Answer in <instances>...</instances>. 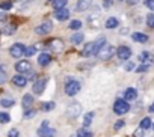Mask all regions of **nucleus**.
Here are the masks:
<instances>
[{"mask_svg": "<svg viewBox=\"0 0 154 137\" xmlns=\"http://www.w3.org/2000/svg\"><path fill=\"white\" fill-rule=\"evenodd\" d=\"M139 60L145 65H151V63H154V54L149 51H143L139 54Z\"/></svg>", "mask_w": 154, "mask_h": 137, "instance_id": "f8f14e48", "label": "nucleus"}, {"mask_svg": "<svg viewBox=\"0 0 154 137\" xmlns=\"http://www.w3.org/2000/svg\"><path fill=\"white\" fill-rule=\"evenodd\" d=\"M21 103H23V107H24V109H30V106L33 104V97H32L30 94H26V95L23 97V101H21Z\"/></svg>", "mask_w": 154, "mask_h": 137, "instance_id": "aec40b11", "label": "nucleus"}, {"mask_svg": "<svg viewBox=\"0 0 154 137\" xmlns=\"http://www.w3.org/2000/svg\"><path fill=\"white\" fill-rule=\"evenodd\" d=\"M103 6H104V8H110V6H112V0H104Z\"/></svg>", "mask_w": 154, "mask_h": 137, "instance_id": "37998d69", "label": "nucleus"}, {"mask_svg": "<svg viewBox=\"0 0 154 137\" xmlns=\"http://www.w3.org/2000/svg\"><path fill=\"white\" fill-rule=\"evenodd\" d=\"M143 5H145L148 9L154 11V0H143Z\"/></svg>", "mask_w": 154, "mask_h": 137, "instance_id": "72a5a7b5", "label": "nucleus"}, {"mask_svg": "<svg viewBox=\"0 0 154 137\" xmlns=\"http://www.w3.org/2000/svg\"><path fill=\"white\" fill-rule=\"evenodd\" d=\"M146 24H148V27H154V14H148Z\"/></svg>", "mask_w": 154, "mask_h": 137, "instance_id": "473e14b6", "label": "nucleus"}, {"mask_svg": "<svg viewBox=\"0 0 154 137\" xmlns=\"http://www.w3.org/2000/svg\"><path fill=\"white\" fill-rule=\"evenodd\" d=\"M15 70H17L18 73H21V74H26V73L32 71V63H30L29 60H21V62H17V65H15Z\"/></svg>", "mask_w": 154, "mask_h": 137, "instance_id": "6e6552de", "label": "nucleus"}, {"mask_svg": "<svg viewBox=\"0 0 154 137\" xmlns=\"http://www.w3.org/2000/svg\"><path fill=\"white\" fill-rule=\"evenodd\" d=\"M11 121V116L8 113H0V124H8Z\"/></svg>", "mask_w": 154, "mask_h": 137, "instance_id": "7c9ffc66", "label": "nucleus"}, {"mask_svg": "<svg viewBox=\"0 0 154 137\" xmlns=\"http://www.w3.org/2000/svg\"><path fill=\"white\" fill-rule=\"evenodd\" d=\"M14 104H15V101L12 98H2L0 100V106L2 107H12Z\"/></svg>", "mask_w": 154, "mask_h": 137, "instance_id": "393cba45", "label": "nucleus"}, {"mask_svg": "<svg viewBox=\"0 0 154 137\" xmlns=\"http://www.w3.org/2000/svg\"><path fill=\"white\" fill-rule=\"evenodd\" d=\"M14 32H15V26H8V27L5 29V33H6V35H12Z\"/></svg>", "mask_w": 154, "mask_h": 137, "instance_id": "58836bf2", "label": "nucleus"}, {"mask_svg": "<svg viewBox=\"0 0 154 137\" xmlns=\"http://www.w3.org/2000/svg\"><path fill=\"white\" fill-rule=\"evenodd\" d=\"M18 136H20V133H18L17 128H12V130H9V133H8V137H18Z\"/></svg>", "mask_w": 154, "mask_h": 137, "instance_id": "e433bc0d", "label": "nucleus"}, {"mask_svg": "<svg viewBox=\"0 0 154 137\" xmlns=\"http://www.w3.org/2000/svg\"><path fill=\"white\" fill-rule=\"evenodd\" d=\"M75 136H77V137H92V133L83 127V128H80V130H77Z\"/></svg>", "mask_w": 154, "mask_h": 137, "instance_id": "5701e85b", "label": "nucleus"}, {"mask_svg": "<svg viewBox=\"0 0 154 137\" xmlns=\"http://www.w3.org/2000/svg\"><path fill=\"white\" fill-rule=\"evenodd\" d=\"M148 70H149V65H145V63H143V65H140V66L137 68L136 71H137V73H145V71H148Z\"/></svg>", "mask_w": 154, "mask_h": 137, "instance_id": "4c0bfd02", "label": "nucleus"}, {"mask_svg": "<svg viewBox=\"0 0 154 137\" xmlns=\"http://www.w3.org/2000/svg\"><path fill=\"white\" fill-rule=\"evenodd\" d=\"M83 56H92V54H97V47H95V41L94 42H88L86 45H85V48H83V53H82Z\"/></svg>", "mask_w": 154, "mask_h": 137, "instance_id": "ddd939ff", "label": "nucleus"}, {"mask_svg": "<svg viewBox=\"0 0 154 137\" xmlns=\"http://www.w3.org/2000/svg\"><path fill=\"white\" fill-rule=\"evenodd\" d=\"M54 17H56L59 21H65V20H68V17H69V11L65 9V8H62V9H56Z\"/></svg>", "mask_w": 154, "mask_h": 137, "instance_id": "4468645a", "label": "nucleus"}, {"mask_svg": "<svg viewBox=\"0 0 154 137\" xmlns=\"http://www.w3.org/2000/svg\"><path fill=\"white\" fill-rule=\"evenodd\" d=\"M124 98H125V101H134L137 98V91L134 88H128L124 92Z\"/></svg>", "mask_w": 154, "mask_h": 137, "instance_id": "2eb2a0df", "label": "nucleus"}, {"mask_svg": "<svg viewBox=\"0 0 154 137\" xmlns=\"http://www.w3.org/2000/svg\"><path fill=\"white\" fill-rule=\"evenodd\" d=\"M149 112H151V113H154V103L149 106Z\"/></svg>", "mask_w": 154, "mask_h": 137, "instance_id": "de8ad7c7", "label": "nucleus"}, {"mask_svg": "<svg viewBox=\"0 0 154 137\" xmlns=\"http://www.w3.org/2000/svg\"><path fill=\"white\" fill-rule=\"evenodd\" d=\"M68 27H69L71 30H79V29L82 27V21H80V20H72Z\"/></svg>", "mask_w": 154, "mask_h": 137, "instance_id": "cd10ccee", "label": "nucleus"}, {"mask_svg": "<svg viewBox=\"0 0 154 137\" xmlns=\"http://www.w3.org/2000/svg\"><path fill=\"white\" fill-rule=\"evenodd\" d=\"M82 113V106L79 104V103H72V104H69L68 107H66V116L68 118H77Z\"/></svg>", "mask_w": 154, "mask_h": 137, "instance_id": "20e7f679", "label": "nucleus"}, {"mask_svg": "<svg viewBox=\"0 0 154 137\" xmlns=\"http://www.w3.org/2000/svg\"><path fill=\"white\" fill-rule=\"evenodd\" d=\"M12 8V2H2L0 3V9H3V11H8Z\"/></svg>", "mask_w": 154, "mask_h": 137, "instance_id": "2f4dec72", "label": "nucleus"}, {"mask_svg": "<svg viewBox=\"0 0 154 137\" xmlns=\"http://www.w3.org/2000/svg\"><path fill=\"white\" fill-rule=\"evenodd\" d=\"M6 71H5V68L3 66H0V85H3L6 82Z\"/></svg>", "mask_w": 154, "mask_h": 137, "instance_id": "c756f323", "label": "nucleus"}, {"mask_svg": "<svg viewBox=\"0 0 154 137\" xmlns=\"http://www.w3.org/2000/svg\"><path fill=\"white\" fill-rule=\"evenodd\" d=\"M54 106H56V104H54L53 101H48V103H44V104L41 106V110H42V112H51V110L54 109Z\"/></svg>", "mask_w": 154, "mask_h": 137, "instance_id": "a878e982", "label": "nucleus"}, {"mask_svg": "<svg viewBox=\"0 0 154 137\" xmlns=\"http://www.w3.org/2000/svg\"><path fill=\"white\" fill-rule=\"evenodd\" d=\"M83 41V35L82 33H74L72 36H71V42L75 45V44H80Z\"/></svg>", "mask_w": 154, "mask_h": 137, "instance_id": "c85d7f7f", "label": "nucleus"}, {"mask_svg": "<svg viewBox=\"0 0 154 137\" xmlns=\"http://www.w3.org/2000/svg\"><path fill=\"white\" fill-rule=\"evenodd\" d=\"M35 51H36V48H35V47H27V48L24 50V54H26V56H33V54H35Z\"/></svg>", "mask_w": 154, "mask_h": 137, "instance_id": "f704fd0d", "label": "nucleus"}, {"mask_svg": "<svg viewBox=\"0 0 154 137\" xmlns=\"http://www.w3.org/2000/svg\"><path fill=\"white\" fill-rule=\"evenodd\" d=\"M51 2H53V0H51Z\"/></svg>", "mask_w": 154, "mask_h": 137, "instance_id": "3c124183", "label": "nucleus"}, {"mask_svg": "<svg viewBox=\"0 0 154 137\" xmlns=\"http://www.w3.org/2000/svg\"><path fill=\"white\" fill-rule=\"evenodd\" d=\"M133 68H134V65H133L131 62H128V63H125V65H124V70H125V71H131Z\"/></svg>", "mask_w": 154, "mask_h": 137, "instance_id": "a19ab883", "label": "nucleus"}, {"mask_svg": "<svg viewBox=\"0 0 154 137\" xmlns=\"http://www.w3.org/2000/svg\"><path fill=\"white\" fill-rule=\"evenodd\" d=\"M12 83L18 88H24L27 85V79L24 76H15V77H12Z\"/></svg>", "mask_w": 154, "mask_h": 137, "instance_id": "a211bd4d", "label": "nucleus"}, {"mask_svg": "<svg viewBox=\"0 0 154 137\" xmlns=\"http://www.w3.org/2000/svg\"><path fill=\"white\" fill-rule=\"evenodd\" d=\"M35 113H36V110H33V109H26L24 118H32V116H35Z\"/></svg>", "mask_w": 154, "mask_h": 137, "instance_id": "c9c22d12", "label": "nucleus"}, {"mask_svg": "<svg viewBox=\"0 0 154 137\" xmlns=\"http://www.w3.org/2000/svg\"><path fill=\"white\" fill-rule=\"evenodd\" d=\"M92 119H94V112L86 113V115H85V118H83V127H85V128H88V127L92 124Z\"/></svg>", "mask_w": 154, "mask_h": 137, "instance_id": "4be33fe9", "label": "nucleus"}, {"mask_svg": "<svg viewBox=\"0 0 154 137\" xmlns=\"http://www.w3.org/2000/svg\"><path fill=\"white\" fill-rule=\"evenodd\" d=\"M79 91H80V83L77 82V80H68L66 82V85H65V94L68 95V97H74V95H77L79 94Z\"/></svg>", "mask_w": 154, "mask_h": 137, "instance_id": "f03ea898", "label": "nucleus"}, {"mask_svg": "<svg viewBox=\"0 0 154 137\" xmlns=\"http://www.w3.org/2000/svg\"><path fill=\"white\" fill-rule=\"evenodd\" d=\"M130 110V104H128V101H125V100H116L115 101V104H113V112L116 113V115H125L127 112Z\"/></svg>", "mask_w": 154, "mask_h": 137, "instance_id": "7ed1b4c3", "label": "nucleus"}, {"mask_svg": "<svg viewBox=\"0 0 154 137\" xmlns=\"http://www.w3.org/2000/svg\"><path fill=\"white\" fill-rule=\"evenodd\" d=\"M6 20V14H2V12H0V23H3Z\"/></svg>", "mask_w": 154, "mask_h": 137, "instance_id": "c03bdc74", "label": "nucleus"}, {"mask_svg": "<svg viewBox=\"0 0 154 137\" xmlns=\"http://www.w3.org/2000/svg\"><path fill=\"white\" fill-rule=\"evenodd\" d=\"M38 136L39 137H54L56 136V130H53L50 127H39L38 128Z\"/></svg>", "mask_w": 154, "mask_h": 137, "instance_id": "9b49d317", "label": "nucleus"}, {"mask_svg": "<svg viewBox=\"0 0 154 137\" xmlns=\"http://www.w3.org/2000/svg\"><path fill=\"white\" fill-rule=\"evenodd\" d=\"M151 125H152V122H151L149 118H143L140 121V128L142 130H148V128H151Z\"/></svg>", "mask_w": 154, "mask_h": 137, "instance_id": "bb28decb", "label": "nucleus"}, {"mask_svg": "<svg viewBox=\"0 0 154 137\" xmlns=\"http://www.w3.org/2000/svg\"><path fill=\"white\" fill-rule=\"evenodd\" d=\"M50 62H51V56H50L48 53H41V54H39V57H38V63H39L41 66H47Z\"/></svg>", "mask_w": 154, "mask_h": 137, "instance_id": "f3484780", "label": "nucleus"}, {"mask_svg": "<svg viewBox=\"0 0 154 137\" xmlns=\"http://www.w3.org/2000/svg\"><path fill=\"white\" fill-rule=\"evenodd\" d=\"M45 85H47V79H38L36 82H33V86H32L33 94L41 95L44 92V89H45Z\"/></svg>", "mask_w": 154, "mask_h": 137, "instance_id": "0eeeda50", "label": "nucleus"}, {"mask_svg": "<svg viewBox=\"0 0 154 137\" xmlns=\"http://www.w3.org/2000/svg\"><path fill=\"white\" fill-rule=\"evenodd\" d=\"M131 38H133L134 42H140V44L148 42V36H146L145 33H140V32H134V33L131 35Z\"/></svg>", "mask_w": 154, "mask_h": 137, "instance_id": "dca6fc26", "label": "nucleus"}, {"mask_svg": "<svg viewBox=\"0 0 154 137\" xmlns=\"http://www.w3.org/2000/svg\"><path fill=\"white\" fill-rule=\"evenodd\" d=\"M68 3V0H53V8L54 9H62Z\"/></svg>", "mask_w": 154, "mask_h": 137, "instance_id": "b1692460", "label": "nucleus"}, {"mask_svg": "<svg viewBox=\"0 0 154 137\" xmlns=\"http://www.w3.org/2000/svg\"><path fill=\"white\" fill-rule=\"evenodd\" d=\"M48 47H50V50L59 53V51L63 50V42H62V39H59V38H53V39L48 41Z\"/></svg>", "mask_w": 154, "mask_h": 137, "instance_id": "9d476101", "label": "nucleus"}, {"mask_svg": "<svg viewBox=\"0 0 154 137\" xmlns=\"http://www.w3.org/2000/svg\"><path fill=\"white\" fill-rule=\"evenodd\" d=\"M41 127H48V121H42V125Z\"/></svg>", "mask_w": 154, "mask_h": 137, "instance_id": "49530a36", "label": "nucleus"}, {"mask_svg": "<svg viewBox=\"0 0 154 137\" xmlns=\"http://www.w3.org/2000/svg\"><path fill=\"white\" fill-rule=\"evenodd\" d=\"M124 125H125V122L121 119V121H116V124L113 125V128H115V130H119V128H122Z\"/></svg>", "mask_w": 154, "mask_h": 137, "instance_id": "ea45409f", "label": "nucleus"}, {"mask_svg": "<svg viewBox=\"0 0 154 137\" xmlns=\"http://www.w3.org/2000/svg\"><path fill=\"white\" fill-rule=\"evenodd\" d=\"M91 5H92V0H79V2H77V11L83 12V11H86Z\"/></svg>", "mask_w": 154, "mask_h": 137, "instance_id": "6ab92c4d", "label": "nucleus"}, {"mask_svg": "<svg viewBox=\"0 0 154 137\" xmlns=\"http://www.w3.org/2000/svg\"><path fill=\"white\" fill-rule=\"evenodd\" d=\"M116 54L121 60H128L131 57V50L127 45H121L119 48H116Z\"/></svg>", "mask_w": 154, "mask_h": 137, "instance_id": "423d86ee", "label": "nucleus"}, {"mask_svg": "<svg viewBox=\"0 0 154 137\" xmlns=\"http://www.w3.org/2000/svg\"><path fill=\"white\" fill-rule=\"evenodd\" d=\"M113 54H115V47H112V45H109V44H104V45L97 51L95 56H97L100 60H109Z\"/></svg>", "mask_w": 154, "mask_h": 137, "instance_id": "f257e3e1", "label": "nucleus"}, {"mask_svg": "<svg viewBox=\"0 0 154 137\" xmlns=\"http://www.w3.org/2000/svg\"><path fill=\"white\" fill-rule=\"evenodd\" d=\"M118 26H119V21H118L115 17H110V18L106 20V27H107V29H115V27H118Z\"/></svg>", "mask_w": 154, "mask_h": 137, "instance_id": "412c9836", "label": "nucleus"}, {"mask_svg": "<svg viewBox=\"0 0 154 137\" xmlns=\"http://www.w3.org/2000/svg\"><path fill=\"white\" fill-rule=\"evenodd\" d=\"M134 137H143V130H142V128L136 130V131H134Z\"/></svg>", "mask_w": 154, "mask_h": 137, "instance_id": "79ce46f5", "label": "nucleus"}, {"mask_svg": "<svg viewBox=\"0 0 154 137\" xmlns=\"http://www.w3.org/2000/svg\"><path fill=\"white\" fill-rule=\"evenodd\" d=\"M127 3L128 5H136V3H139V0H127Z\"/></svg>", "mask_w": 154, "mask_h": 137, "instance_id": "a18cd8bd", "label": "nucleus"}, {"mask_svg": "<svg viewBox=\"0 0 154 137\" xmlns=\"http://www.w3.org/2000/svg\"><path fill=\"white\" fill-rule=\"evenodd\" d=\"M24 50H26V47H24L23 44L17 42V44H12V47L9 48V54H11L12 57L18 59V57H21V56L24 54Z\"/></svg>", "mask_w": 154, "mask_h": 137, "instance_id": "39448f33", "label": "nucleus"}, {"mask_svg": "<svg viewBox=\"0 0 154 137\" xmlns=\"http://www.w3.org/2000/svg\"><path fill=\"white\" fill-rule=\"evenodd\" d=\"M51 29H53V24H51L50 21H45V23L36 26V27H35V32H36L38 35H48V33L51 32Z\"/></svg>", "mask_w": 154, "mask_h": 137, "instance_id": "1a4fd4ad", "label": "nucleus"}, {"mask_svg": "<svg viewBox=\"0 0 154 137\" xmlns=\"http://www.w3.org/2000/svg\"><path fill=\"white\" fill-rule=\"evenodd\" d=\"M152 128H154V124H152Z\"/></svg>", "mask_w": 154, "mask_h": 137, "instance_id": "8fccbe9b", "label": "nucleus"}, {"mask_svg": "<svg viewBox=\"0 0 154 137\" xmlns=\"http://www.w3.org/2000/svg\"><path fill=\"white\" fill-rule=\"evenodd\" d=\"M72 137H77V136H75V134H74V136H72Z\"/></svg>", "mask_w": 154, "mask_h": 137, "instance_id": "09e8293b", "label": "nucleus"}]
</instances>
